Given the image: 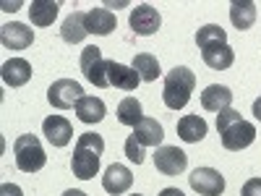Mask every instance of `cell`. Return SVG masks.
Masks as SVG:
<instances>
[{
	"label": "cell",
	"instance_id": "8992f818",
	"mask_svg": "<svg viewBox=\"0 0 261 196\" xmlns=\"http://www.w3.org/2000/svg\"><path fill=\"white\" fill-rule=\"evenodd\" d=\"M81 97H84V89L73 79H58L47 89V100H50L53 107H58V110H71V107H76V102Z\"/></svg>",
	"mask_w": 261,
	"mask_h": 196
},
{
	"label": "cell",
	"instance_id": "d6986e66",
	"mask_svg": "<svg viewBox=\"0 0 261 196\" xmlns=\"http://www.w3.org/2000/svg\"><path fill=\"white\" fill-rule=\"evenodd\" d=\"M86 34H89L86 32V13H81V11H73L60 27V37L68 45H79V42H84Z\"/></svg>",
	"mask_w": 261,
	"mask_h": 196
},
{
	"label": "cell",
	"instance_id": "d6a6232c",
	"mask_svg": "<svg viewBox=\"0 0 261 196\" xmlns=\"http://www.w3.org/2000/svg\"><path fill=\"white\" fill-rule=\"evenodd\" d=\"M130 196H141V193H130Z\"/></svg>",
	"mask_w": 261,
	"mask_h": 196
},
{
	"label": "cell",
	"instance_id": "ac0fdd59",
	"mask_svg": "<svg viewBox=\"0 0 261 196\" xmlns=\"http://www.w3.org/2000/svg\"><path fill=\"white\" fill-rule=\"evenodd\" d=\"M201 58H204V63L209 65L212 71H227L230 65L235 63V53H232V47L227 45H212V47H204L201 50Z\"/></svg>",
	"mask_w": 261,
	"mask_h": 196
},
{
	"label": "cell",
	"instance_id": "ba28073f",
	"mask_svg": "<svg viewBox=\"0 0 261 196\" xmlns=\"http://www.w3.org/2000/svg\"><path fill=\"white\" fill-rule=\"evenodd\" d=\"M188 183L201 196H222V191H225V178L214 167H196L188 176Z\"/></svg>",
	"mask_w": 261,
	"mask_h": 196
},
{
	"label": "cell",
	"instance_id": "5bb4252c",
	"mask_svg": "<svg viewBox=\"0 0 261 196\" xmlns=\"http://www.w3.org/2000/svg\"><path fill=\"white\" fill-rule=\"evenodd\" d=\"M0 74H3L6 86L16 89V86H24V84L32 79V63H29V60H24V58H11V60H6V63H3Z\"/></svg>",
	"mask_w": 261,
	"mask_h": 196
},
{
	"label": "cell",
	"instance_id": "83f0119b",
	"mask_svg": "<svg viewBox=\"0 0 261 196\" xmlns=\"http://www.w3.org/2000/svg\"><path fill=\"white\" fill-rule=\"evenodd\" d=\"M241 196H261V178H251V181H246Z\"/></svg>",
	"mask_w": 261,
	"mask_h": 196
},
{
	"label": "cell",
	"instance_id": "7402d4cb",
	"mask_svg": "<svg viewBox=\"0 0 261 196\" xmlns=\"http://www.w3.org/2000/svg\"><path fill=\"white\" fill-rule=\"evenodd\" d=\"M130 136H136L144 146H160L162 139H165V131H162V126H160L154 118H144V120L134 128V134H130Z\"/></svg>",
	"mask_w": 261,
	"mask_h": 196
},
{
	"label": "cell",
	"instance_id": "7a4b0ae2",
	"mask_svg": "<svg viewBox=\"0 0 261 196\" xmlns=\"http://www.w3.org/2000/svg\"><path fill=\"white\" fill-rule=\"evenodd\" d=\"M105 152V141L99 134H81L73 149V160H71V170L73 176L81 181H89L99 173V157Z\"/></svg>",
	"mask_w": 261,
	"mask_h": 196
},
{
	"label": "cell",
	"instance_id": "f1b7e54d",
	"mask_svg": "<svg viewBox=\"0 0 261 196\" xmlns=\"http://www.w3.org/2000/svg\"><path fill=\"white\" fill-rule=\"evenodd\" d=\"M0 196H24V191H21L16 183H3L0 186Z\"/></svg>",
	"mask_w": 261,
	"mask_h": 196
},
{
	"label": "cell",
	"instance_id": "44dd1931",
	"mask_svg": "<svg viewBox=\"0 0 261 196\" xmlns=\"http://www.w3.org/2000/svg\"><path fill=\"white\" fill-rule=\"evenodd\" d=\"M178 136L186 144H199L206 136V120L201 115H183L178 120Z\"/></svg>",
	"mask_w": 261,
	"mask_h": 196
},
{
	"label": "cell",
	"instance_id": "52a82bcc",
	"mask_svg": "<svg viewBox=\"0 0 261 196\" xmlns=\"http://www.w3.org/2000/svg\"><path fill=\"white\" fill-rule=\"evenodd\" d=\"M128 24H130V29H134V34L149 37V34H154V32L162 27V16H160V11H157L154 6L141 3V6H136L134 11H130Z\"/></svg>",
	"mask_w": 261,
	"mask_h": 196
},
{
	"label": "cell",
	"instance_id": "9a60e30c",
	"mask_svg": "<svg viewBox=\"0 0 261 196\" xmlns=\"http://www.w3.org/2000/svg\"><path fill=\"white\" fill-rule=\"evenodd\" d=\"M230 105H232V92L227 89V86H222V84H212V86H206V89L201 92V107L209 110V113L220 115L222 110H227Z\"/></svg>",
	"mask_w": 261,
	"mask_h": 196
},
{
	"label": "cell",
	"instance_id": "30bf717a",
	"mask_svg": "<svg viewBox=\"0 0 261 196\" xmlns=\"http://www.w3.org/2000/svg\"><path fill=\"white\" fill-rule=\"evenodd\" d=\"M42 134L53 146H68L73 139V126L63 115H47L42 120Z\"/></svg>",
	"mask_w": 261,
	"mask_h": 196
},
{
	"label": "cell",
	"instance_id": "3957f363",
	"mask_svg": "<svg viewBox=\"0 0 261 196\" xmlns=\"http://www.w3.org/2000/svg\"><path fill=\"white\" fill-rule=\"evenodd\" d=\"M196 86V74L186 65H175L167 76H165V86H162V100L170 110H183L191 100V92Z\"/></svg>",
	"mask_w": 261,
	"mask_h": 196
},
{
	"label": "cell",
	"instance_id": "d4e9b609",
	"mask_svg": "<svg viewBox=\"0 0 261 196\" xmlns=\"http://www.w3.org/2000/svg\"><path fill=\"white\" fill-rule=\"evenodd\" d=\"M118 120H120L123 126L136 128V126L144 120V115H141V102H139L136 97L120 100V105H118Z\"/></svg>",
	"mask_w": 261,
	"mask_h": 196
},
{
	"label": "cell",
	"instance_id": "7c38bea8",
	"mask_svg": "<svg viewBox=\"0 0 261 196\" xmlns=\"http://www.w3.org/2000/svg\"><path fill=\"white\" fill-rule=\"evenodd\" d=\"M107 79H110V86L123 92H134L141 81V76L134 71V65H123L115 60H107Z\"/></svg>",
	"mask_w": 261,
	"mask_h": 196
},
{
	"label": "cell",
	"instance_id": "8fae6325",
	"mask_svg": "<svg viewBox=\"0 0 261 196\" xmlns=\"http://www.w3.org/2000/svg\"><path fill=\"white\" fill-rule=\"evenodd\" d=\"M102 186L107 193H113V196H120L125 193L130 186H134V176H130V170L120 162H113L110 167L105 170V176H102Z\"/></svg>",
	"mask_w": 261,
	"mask_h": 196
},
{
	"label": "cell",
	"instance_id": "4fadbf2b",
	"mask_svg": "<svg viewBox=\"0 0 261 196\" xmlns=\"http://www.w3.org/2000/svg\"><path fill=\"white\" fill-rule=\"evenodd\" d=\"M0 42H3L6 50H27L34 42V32L24 24H18V21H13V24H6L0 29Z\"/></svg>",
	"mask_w": 261,
	"mask_h": 196
},
{
	"label": "cell",
	"instance_id": "484cf974",
	"mask_svg": "<svg viewBox=\"0 0 261 196\" xmlns=\"http://www.w3.org/2000/svg\"><path fill=\"white\" fill-rule=\"evenodd\" d=\"M227 42V32L220 27V24H206L196 32V45L201 50L204 47H212V45H225Z\"/></svg>",
	"mask_w": 261,
	"mask_h": 196
},
{
	"label": "cell",
	"instance_id": "2e32d148",
	"mask_svg": "<svg viewBox=\"0 0 261 196\" xmlns=\"http://www.w3.org/2000/svg\"><path fill=\"white\" fill-rule=\"evenodd\" d=\"M73 113H76V118H79L81 123H86V126H94V123L105 120L107 107H105V102H102L99 97H89V94H84V97L76 102Z\"/></svg>",
	"mask_w": 261,
	"mask_h": 196
},
{
	"label": "cell",
	"instance_id": "e0dca14e",
	"mask_svg": "<svg viewBox=\"0 0 261 196\" xmlns=\"http://www.w3.org/2000/svg\"><path fill=\"white\" fill-rule=\"evenodd\" d=\"M115 27H118V18H115L113 11H107V8H92V11H86V32H89V34L107 37Z\"/></svg>",
	"mask_w": 261,
	"mask_h": 196
},
{
	"label": "cell",
	"instance_id": "f546056e",
	"mask_svg": "<svg viewBox=\"0 0 261 196\" xmlns=\"http://www.w3.org/2000/svg\"><path fill=\"white\" fill-rule=\"evenodd\" d=\"M160 196H186V193H183L180 188H162Z\"/></svg>",
	"mask_w": 261,
	"mask_h": 196
},
{
	"label": "cell",
	"instance_id": "9c48e42d",
	"mask_svg": "<svg viewBox=\"0 0 261 196\" xmlns=\"http://www.w3.org/2000/svg\"><path fill=\"white\" fill-rule=\"evenodd\" d=\"M154 167L162 173V176H180V173L188 167V155L178 146H157L154 152Z\"/></svg>",
	"mask_w": 261,
	"mask_h": 196
},
{
	"label": "cell",
	"instance_id": "6da1fadb",
	"mask_svg": "<svg viewBox=\"0 0 261 196\" xmlns=\"http://www.w3.org/2000/svg\"><path fill=\"white\" fill-rule=\"evenodd\" d=\"M217 131H220L222 146L230 149V152H241V149H246L256 141L253 123H248L238 110H232V107H227V110H222L217 115Z\"/></svg>",
	"mask_w": 261,
	"mask_h": 196
},
{
	"label": "cell",
	"instance_id": "1f68e13d",
	"mask_svg": "<svg viewBox=\"0 0 261 196\" xmlns=\"http://www.w3.org/2000/svg\"><path fill=\"white\" fill-rule=\"evenodd\" d=\"M63 196H86V193H84V191H79V188H68Z\"/></svg>",
	"mask_w": 261,
	"mask_h": 196
},
{
	"label": "cell",
	"instance_id": "277c9868",
	"mask_svg": "<svg viewBox=\"0 0 261 196\" xmlns=\"http://www.w3.org/2000/svg\"><path fill=\"white\" fill-rule=\"evenodd\" d=\"M13 155H16V167L21 173H39L47 162V155L42 149L39 139L34 134H24L13 141Z\"/></svg>",
	"mask_w": 261,
	"mask_h": 196
},
{
	"label": "cell",
	"instance_id": "603a6c76",
	"mask_svg": "<svg viewBox=\"0 0 261 196\" xmlns=\"http://www.w3.org/2000/svg\"><path fill=\"white\" fill-rule=\"evenodd\" d=\"M58 3H53V0H34V3L29 6V18L34 27H50L55 16H58Z\"/></svg>",
	"mask_w": 261,
	"mask_h": 196
},
{
	"label": "cell",
	"instance_id": "ffe728a7",
	"mask_svg": "<svg viewBox=\"0 0 261 196\" xmlns=\"http://www.w3.org/2000/svg\"><path fill=\"white\" fill-rule=\"evenodd\" d=\"M230 21L235 29H251L253 21H256V3L253 0H232L230 3Z\"/></svg>",
	"mask_w": 261,
	"mask_h": 196
},
{
	"label": "cell",
	"instance_id": "4316f807",
	"mask_svg": "<svg viewBox=\"0 0 261 196\" xmlns=\"http://www.w3.org/2000/svg\"><path fill=\"white\" fill-rule=\"evenodd\" d=\"M123 149H125V157H128L130 162H136V165L144 162V155H146V152H144V144H141L136 136H128Z\"/></svg>",
	"mask_w": 261,
	"mask_h": 196
},
{
	"label": "cell",
	"instance_id": "5b68a950",
	"mask_svg": "<svg viewBox=\"0 0 261 196\" xmlns=\"http://www.w3.org/2000/svg\"><path fill=\"white\" fill-rule=\"evenodd\" d=\"M81 71H84L86 81H92L99 89L110 86V79H107V60L102 58V50L97 45H89V47L81 50Z\"/></svg>",
	"mask_w": 261,
	"mask_h": 196
},
{
	"label": "cell",
	"instance_id": "cb8c5ba5",
	"mask_svg": "<svg viewBox=\"0 0 261 196\" xmlns=\"http://www.w3.org/2000/svg\"><path fill=\"white\" fill-rule=\"evenodd\" d=\"M134 71L141 76V81H157L160 79V60L151 53H139L134 58Z\"/></svg>",
	"mask_w": 261,
	"mask_h": 196
},
{
	"label": "cell",
	"instance_id": "4dcf8cb0",
	"mask_svg": "<svg viewBox=\"0 0 261 196\" xmlns=\"http://www.w3.org/2000/svg\"><path fill=\"white\" fill-rule=\"evenodd\" d=\"M251 113H253V118H256V120H261V97L253 102V110H251Z\"/></svg>",
	"mask_w": 261,
	"mask_h": 196
}]
</instances>
